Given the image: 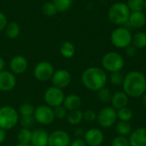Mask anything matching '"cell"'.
<instances>
[{
	"mask_svg": "<svg viewBox=\"0 0 146 146\" xmlns=\"http://www.w3.org/2000/svg\"><path fill=\"white\" fill-rule=\"evenodd\" d=\"M132 44L137 49H145L146 47V33L145 32H138L133 35Z\"/></svg>",
	"mask_w": 146,
	"mask_h": 146,
	"instance_id": "cb8c5ba5",
	"label": "cell"
},
{
	"mask_svg": "<svg viewBox=\"0 0 146 146\" xmlns=\"http://www.w3.org/2000/svg\"><path fill=\"white\" fill-rule=\"evenodd\" d=\"M111 146H130L129 139L127 137L119 135L113 139Z\"/></svg>",
	"mask_w": 146,
	"mask_h": 146,
	"instance_id": "d590c367",
	"label": "cell"
},
{
	"mask_svg": "<svg viewBox=\"0 0 146 146\" xmlns=\"http://www.w3.org/2000/svg\"><path fill=\"white\" fill-rule=\"evenodd\" d=\"M124 64L125 62L122 56L115 51L106 53L102 58V66L104 69L110 73L121 71L123 68Z\"/></svg>",
	"mask_w": 146,
	"mask_h": 146,
	"instance_id": "5b68a950",
	"label": "cell"
},
{
	"mask_svg": "<svg viewBox=\"0 0 146 146\" xmlns=\"http://www.w3.org/2000/svg\"><path fill=\"white\" fill-rule=\"evenodd\" d=\"M59 50H60L61 55L64 58L70 59V58H72L74 56L76 49H75L74 44L72 42H70V41H64L61 44Z\"/></svg>",
	"mask_w": 146,
	"mask_h": 146,
	"instance_id": "44dd1931",
	"label": "cell"
},
{
	"mask_svg": "<svg viewBox=\"0 0 146 146\" xmlns=\"http://www.w3.org/2000/svg\"><path fill=\"white\" fill-rule=\"evenodd\" d=\"M5 68V60L0 56V72L4 70Z\"/></svg>",
	"mask_w": 146,
	"mask_h": 146,
	"instance_id": "7bdbcfd3",
	"label": "cell"
},
{
	"mask_svg": "<svg viewBox=\"0 0 146 146\" xmlns=\"http://www.w3.org/2000/svg\"><path fill=\"white\" fill-rule=\"evenodd\" d=\"M16 146H32L31 145V144H28V145H23V144H17L16 145Z\"/></svg>",
	"mask_w": 146,
	"mask_h": 146,
	"instance_id": "f6af8a7d",
	"label": "cell"
},
{
	"mask_svg": "<svg viewBox=\"0 0 146 146\" xmlns=\"http://www.w3.org/2000/svg\"><path fill=\"white\" fill-rule=\"evenodd\" d=\"M53 111H54L55 119L57 120H63L68 115V110L62 104L53 108Z\"/></svg>",
	"mask_w": 146,
	"mask_h": 146,
	"instance_id": "d6a6232c",
	"label": "cell"
},
{
	"mask_svg": "<svg viewBox=\"0 0 146 146\" xmlns=\"http://www.w3.org/2000/svg\"><path fill=\"white\" fill-rule=\"evenodd\" d=\"M97 114L93 110H86L83 113V120H86V121L92 122L97 120Z\"/></svg>",
	"mask_w": 146,
	"mask_h": 146,
	"instance_id": "8d00e7d4",
	"label": "cell"
},
{
	"mask_svg": "<svg viewBox=\"0 0 146 146\" xmlns=\"http://www.w3.org/2000/svg\"><path fill=\"white\" fill-rule=\"evenodd\" d=\"M55 72L52 63L47 61H42L37 63L33 70V75L38 81L45 82L51 80V77Z\"/></svg>",
	"mask_w": 146,
	"mask_h": 146,
	"instance_id": "ba28073f",
	"label": "cell"
},
{
	"mask_svg": "<svg viewBox=\"0 0 146 146\" xmlns=\"http://www.w3.org/2000/svg\"><path fill=\"white\" fill-rule=\"evenodd\" d=\"M128 96L124 92H116L112 95L111 104L115 110H120L124 107H127L128 104Z\"/></svg>",
	"mask_w": 146,
	"mask_h": 146,
	"instance_id": "ac0fdd59",
	"label": "cell"
},
{
	"mask_svg": "<svg viewBox=\"0 0 146 146\" xmlns=\"http://www.w3.org/2000/svg\"><path fill=\"white\" fill-rule=\"evenodd\" d=\"M7 24H8L7 16L4 15V13L0 11V32L5 29Z\"/></svg>",
	"mask_w": 146,
	"mask_h": 146,
	"instance_id": "f35d334b",
	"label": "cell"
},
{
	"mask_svg": "<svg viewBox=\"0 0 146 146\" xmlns=\"http://www.w3.org/2000/svg\"><path fill=\"white\" fill-rule=\"evenodd\" d=\"M19 121L23 128L30 129L36 122V120L33 115H29V116H21Z\"/></svg>",
	"mask_w": 146,
	"mask_h": 146,
	"instance_id": "836d02e7",
	"label": "cell"
},
{
	"mask_svg": "<svg viewBox=\"0 0 146 146\" xmlns=\"http://www.w3.org/2000/svg\"><path fill=\"white\" fill-rule=\"evenodd\" d=\"M108 80V76L104 69L98 67H90L81 74L83 86L91 91L98 92L104 87Z\"/></svg>",
	"mask_w": 146,
	"mask_h": 146,
	"instance_id": "7a4b0ae2",
	"label": "cell"
},
{
	"mask_svg": "<svg viewBox=\"0 0 146 146\" xmlns=\"http://www.w3.org/2000/svg\"><path fill=\"white\" fill-rule=\"evenodd\" d=\"M137 50H138V49H137L134 45H133V44H129L128 46H127V47L125 48V52H126L127 56L132 57V56H134L136 55Z\"/></svg>",
	"mask_w": 146,
	"mask_h": 146,
	"instance_id": "74e56055",
	"label": "cell"
},
{
	"mask_svg": "<svg viewBox=\"0 0 146 146\" xmlns=\"http://www.w3.org/2000/svg\"><path fill=\"white\" fill-rule=\"evenodd\" d=\"M84 139L88 146H100L104 140V134L98 128H91L85 133Z\"/></svg>",
	"mask_w": 146,
	"mask_h": 146,
	"instance_id": "5bb4252c",
	"label": "cell"
},
{
	"mask_svg": "<svg viewBox=\"0 0 146 146\" xmlns=\"http://www.w3.org/2000/svg\"><path fill=\"white\" fill-rule=\"evenodd\" d=\"M33 116L36 120V122L41 125H50L55 120L53 108L46 104L39 105L35 108Z\"/></svg>",
	"mask_w": 146,
	"mask_h": 146,
	"instance_id": "30bf717a",
	"label": "cell"
},
{
	"mask_svg": "<svg viewBox=\"0 0 146 146\" xmlns=\"http://www.w3.org/2000/svg\"><path fill=\"white\" fill-rule=\"evenodd\" d=\"M142 103H143L144 106L146 108V92L142 96Z\"/></svg>",
	"mask_w": 146,
	"mask_h": 146,
	"instance_id": "ee69618b",
	"label": "cell"
},
{
	"mask_svg": "<svg viewBox=\"0 0 146 146\" xmlns=\"http://www.w3.org/2000/svg\"><path fill=\"white\" fill-rule=\"evenodd\" d=\"M117 114V118L120 119L121 121H127L129 122L133 116V113L131 109L127 107H124L122 109H120L116 111Z\"/></svg>",
	"mask_w": 146,
	"mask_h": 146,
	"instance_id": "83f0119b",
	"label": "cell"
},
{
	"mask_svg": "<svg viewBox=\"0 0 146 146\" xmlns=\"http://www.w3.org/2000/svg\"><path fill=\"white\" fill-rule=\"evenodd\" d=\"M51 2L55 4L57 11L62 13L68 11L73 4V0H52Z\"/></svg>",
	"mask_w": 146,
	"mask_h": 146,
	"instance_id": "f1b7e54d",
	"label": "cell"
},
{
	"mask_svg": "<svg viewBox=\"0 0 146 146\" xmlns=\"http://www.w3.org/2000/svg\"><path fill=\"white\" fill-rule=\"evenodd\" d=\"M35 111V108L33 105L30 103H23L18 110L19 115L21 116H29V115H33Z\"/></svg>",
	"mask_w": 146,
	"mask_h": 146,
	"instance_id": "f546056e",
	"label": "cell"
},
{
	"mask_svg": "<svg viewBox=\"0 0 146 146\" xmlns=\"http://www.w3.org/2000/svg\"><path fill=\"white\" fill-rule=\"evenodd\" d=\"M115 130L120 136H124V137L130 136V134L133 132L131 124L127 121H120L116 124Z\"/></svg>",
	"mask_w": 146,
	"mask_h": 146,
	"instance_id": "603a6c76",
	"label": "cell"
},
{
	"mask_svg": "<svg viewBox=\"0 0 146 146\" xmlns=\"http://www.w3.org/2000/svg\"><path fill=\"white\" fill-rule=\"evenodd\" d=\"M17 80L15 74L11 71L3 70L0 72V91L10 92L16 86Z\"/></svg>",
	"mask_w": 146,
	"mask_h": 146,
	"instance_id": "4fadbf2b",
	"label": "cell"
},
{
	"mask_svg": "<svg viewBox=\"0 0 146 146\" xmlns=\"http://www.w3.org/2000/svg\"><path fill=\"white\" fill-rule=\"evenodd\" d=\"M110 82L113 85H115V86H120V85H122V83H123L124 76L121 73V71H119V72H114V73H111V74L110 76Z\"/></svg>",
	"mask_w": 146,
	"mask_h": 146,
	"instance_id": "e575fe53",
	"label": "cell"
},
{
	"mask_svg": "<svg viewBox=\"0 0 146 146\" xmlns=\"http://www.w3.org/2000/svg\"><path fill=\"white\" fill-rule=\"evenodd\" d=\"M98 99L103 103H108L111 100L112 94L110 92V90L109 88H106L105 86L101 88L98 91Z\"/></svg>",
	"mask_w": 146,
	"mask_h": 146,
	"instance_id": "1f68e13d",
	"label": "cell"
},
{
	"mask_svg": "<svg viewBox=\"0 0 146 146\" xmlns=\"http://www.w3.org/2000/svg\"><path fill=\"white\" fill-rule=\"evenodd\" d=\"M85 131L82 129V128H77L75 131H74V134L77 136V138H81L82 136L85 135Z\"/></svg>",
	"mask_w": 146,
	"mask_h": 146,
	"instance_id": "b9f144b4",
	"label": "cell"
},
{
	"mask_svg": "<svg viewBox=\"0 0 146 146\" xmlns=\"http://www.w3.org/2000/svg\"><path fill=\"white\" fill-rule=\"evenodd\" d=\"M69 146H88L86 145L85 139H82L81 138H77L71 141L70 145Z\"/></svg>",
	"mask_w": 146,
	"mask_h": 146,
	"instance_id": "ab89813d",
	"label": "cell"
},
{
	"mask_svg": "<svg viewBox=\"0 0 146 146\" xmlns=\"http://www.w3.org/2000/svg\"><path fill=\"white\" fill-rule=\"evenodd\" d=\"M130 146H146V128L139 127L135 129L130 134Z\"/></svg>",
	"mask_w": 146,
	"mask_h": 146,
	"instance_id": "e0dca14e",
	"label": "cell"
},
{
	"mask_svg": "<svg viewBox=\"0 0 146 146\" xmlns=\"http://www.w3.org/2000/svg\"><path fill=\"white\" fill-rule=\"evenodd\" d=\"M131 11L126 3L117 2L112 4L108 11V18L115 25H124L128 21Z\"/></svg>",
	"mask_w": 146,
	"mask_h": 146,
	"instance_id": "3957f363",
	"label": "cell"
},
{
	"mask_svg": "<svg viewBox=\"0 0 146 146\" xmlns=\"http://www.w3.org/2000/svg\"><path fill=\"white\" fill-rule=\"evenodd\" d=\"M4 32H5V35L9 38L15 39V38H18V36L20 35L21 27L17 22L10 21V22H8V24L4 29Z\"/></svg>",
	"mask_w": 146,
	"mask_h": 146,
	"instance_id": "7402d4cb",
	"label": "cell"
},
{
	"mask_svg": "<svg viewBox=\"0 0 146 146\" xmlns=\"http://www.w3.org/2000/svg\"><path fill=\"white\" fill-rule=\"evenodd\" d=\"M64 98L65 95L64 92H62V89H60L53 86L47 88L44 93V99L45 104L51 108L62 105L63 104Z\"/></svg>",
	"mask_w": 146,
	"mask_h": 146,
	"instance_id": "52a82bcc",
	"label": "cell"
},
{
	"mask_svg": "<svg viewBox=\"0 0 146 146\" xmlns=\"http://www.w3.org/2000/svg\"><path fill=\"white\" fill-rule=\"evenodd\" d=\"M28 68V62L27 58L23 56L17 55L11 58L9 62L10 71L15 74H24Z\"/></svg>",
	"mask_w": 146,
	"mask_h": 146,
	"instance_id": "9a60e30c",
	"label": "cell"
},
{
	"mask_svg": "<svg viewBox=\"0 0 146 146\" xmlns=\"http://www.w3.org/2000/svg\"><path fill=\"white\" fill-rule=\"evenodd\" d=\"M70 143V136L64 130L58 129L49 134L48 146H69Z\"/></svg>",
	"mask_w": 146,
	"mask_h": 146,
	"instance_id": "7c38bea8",
	"label": "cell"
},
{
	"mask_svg": "<svg viewBox=\"0 0 146 146\" xmlns=\"http://www.w3.org/2000/svg\"><path fill=\"white\" fill-rule=\"evenodd\" d=\"M41 11L45 16H48V17H52V16L56 15L58 12L55 4L52 2L44 3L41 7Z\"/></svg>",
	"mask_w": 146,
	"mask_h": 146,
	"instance_id": "4316f807",
	"label": "cell"
},
{
	"mask_svg": "<svg viewBox=\"0 0 146 146\" xmlns=\"http://www.w3.org/2000/svg\"><path fill=\"white\" fill-rule=\"evenodd\" d=\"M6 137H7L6 131H5V130H3V129H2V128L0 127V145H1V144H3V143L5 141Z\"/></svg>",
	"mask_w": 146,
	"mask_h": 146,
	"instance_id": "60d3db41",
	"label": "cell"
},
{
	"mask_svg": "<svg viewBox=\"0 0 146 146\" xmlns=\"http://www.w3.org/2000/svg\"><path fill=\"white\" fill-rule=\"evenodd\" d=\"M82 101L81 98L76 95V94H69L68 96H65L64 101L62 105L67 109L68 111H73L79 110L81 106Z\"/></svg>",
	"mask_w": 146,
	"mask_h": 146,
	"instance_id": "ffe728a7",
	"label": "cell"
},
{
	"mask_svg": "<svg viewBox=\"0 0 146 146\" xmlns=\"http://www.w3.org/2000/svg\"><path fill=\"white\" fill-rule=\"evenodd\" d=\"M49 133L43 128H36L32 131V146H48Z\"/></svg>",
	"mask_w": 146,
	"mask_h": 146,
	"instance_id": "2e32d148",
	"label": "cell"
},
{
	"mask_svg": "<svg viewBox=\"0 0 146 146\" xmlns=\"http://www.w3.org/2000/svg\"><path fill=\"white\" fill-rule=\"evenodd\" d=\"M50 80L53 86L63 89L69 86L72 80V76L71 74L67 69L62 68L55 70Z\"/></svg>",
	"mask_w": 146,
	"mask_h": 146,
	"instance_id": "8fae6325",
	"label": "cell"
},
{
	"mask_svg": "<svg viewBox=\"0 0 146 146\" xmlns=\"http://www.w3.org/2000/svg\"><path fill=\"white\" fill-rule=\"evenodd\" d=\"M20 121L18 110L9 105L0 107V127L5 131L14 128Z\"/></svg>",
	"mask_w": 146,
	"mask_h": 146,
	"instance_id": "277c9868",
	"label": "cell"
},
{
	"mask_svg": "<svg viewBox=\"0 0 146 146\" xmlns=\"http://www.w3.org/2000/svg\"><path fill=\"white\" fill-rule=\"evenodd\" d=\"M132 39L133 34L131 33V31L125 27L115 28L110 35L111 43L118 49H125L132 44Z\"/></svg>",
	"mask_w": 146,
	"mask_h": 146,
	"instance_id": "8992f818",
	"label": "cell"
},
{
	"mask_svg": "<svg viewBox=\"0 0 146 146\" xmlns=\"http://www.w3.org/2000/svg\"><path fill=\"white\" fill-rule=\"evenodd\" d=\"M128 22L132 28H142L146 23V16L143 11L131 12Z\"/></svg>",
	"mask_w": 146,
	"mask_h": 146,
	"instance_id": "d6986e66",
	"label": "cell"
},
{
	"mask_svg": "<svg viewBox=\"0 0 146 146\" xmlns=\"http://www.w3.org/2000/svg\"><path fill=\"white\" fill-rule=\"evenodd\" d=\"M116 120V110L113 107H105L102 109L97 115V121L98 124L104 128H110L113 127Z\"/></svg>",
	"mask_w": 146,
	"mask_h": 146,
	"instance_id": "9c48e42d",
	"label": "cell"
},
{
	"mask_svg": "<svg viewBox=\"0 0 146 146\" xmlns=\"http://www.w3.org/2000/svg\"><path fill=\"white\" fill-rule=\"evenodd\" d=\"M66 118H67L68 123H70L71 125H78L83 120V112L80 111V110L69 111V113H68V115Z\"/></svg>",
	"mask_w": 146,
	"mask_h": 146,
	"instance_id": "484cf974",
	"label": "cell"
},
{
	"mask_svg": "<svg viewBox=\"0 0 146 146\" xmlns=\"http://www.w3.org/2000/svg\"><path fill=\"white\" fill-rule=\"evenodd\" d=\"M32 139V131L28 128H21L17 133V141L19 144L28 145L31 143Z\"/></svg>",
	"mask_w": 146,
	"mask_h": 146,
	"instance_id": "d4e9b609",
	"label": "cell"
},
{
	"mask_svg": "<svg viewBox=\"0 0 146 146\" xmlns=\"http://www.w3.org/2000/svg\"><path fill=\"white\" fill-rule=\"evenodd\" d=\"M123 92L131 98H139L146 92V78L139 71H131L126 76L122 83Z\"/></svg>",
	"mask_w": 146,
	"mask_h": 146,
	"instance_id": "6da1fadb",
	"label": "cell"
},
{
	"mask_svg": "<svg viewBox=\"0 0 146 146\" xmlns=\"http://www.w3.org/2000/svg\"><path fill=\"white\" fill-rule=\"evenodd\" d=\"M126 3L131 12L142 11L145 7V0H127Z\"/></svg>",
	"mask_w": 146,
	"mask_h": 146,
	"instance_id": "4dcf8cb0",
	"label": "cell"
},
{
	"mask_svg": "<svg viewBox=\"0 0 146 146\" xmlns=\"http://www.w3.org/2000/svg\"><path fill=\"white\" fill-rule=\"evenodd\" d=\"M144 9L146 10V0H145V7H144Z\"/></svg>",
	"mask_w": 146,
	"mask_h": 146,
	"instance_id": "bcb514c9",
	"label": "cell"
}]
</instances>
